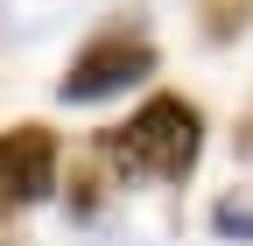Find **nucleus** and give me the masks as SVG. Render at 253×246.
<instances>
[{"label": "nucleus", "instance_id": "7", "mask_svg": "<svg viewBox=\"0 0 253 246\" xmlns=\"http://www.w3.org/2000/svg\"><path fill=\"white\" fill-rule=\"evenodd\" d=\"M106 246H134V239H106Z\"/></svg>", "mask_w": 253, "mask_h": 246}, {"label": "nucleus", "instance_id": "3", "mask_svg": "<svg viewBox=\"0 0 253 246\" xmlns=\"http://www.w3.org/2000/svg\"><path fill=\"white\" fill-rule=\"evenodd\" d=\"M56 190V134L49 127H7L0 134V211L42 204Z\"/></svg>", "mask_w": 253, "mask_h": 246}, {"label": "nucleus", "instance_id": "4", "mask_svg": "<svg viewBox=\"0 0 253 246\" xmlns=\"http://www.w3.org/2000/svg\"><path fill=\"white\" fill-rule=\"evenodd\" d=\"M211 232L253 246V190H225V197H218V204H211Z\"/></svg>", "mask_w": 253, "mask_h": 246}, {"label": "nucleus", "instance_id": "6", "mask_svg": "<svg viewBox=\"0 0 253 246\" xmlns=\"http://www.w3.org/2000/svg\"><path fill=\"white\" fill-rule=\"evenodd\" d=\"M239 148H253V120H246V134H239Z\"/></svg>", "mask_w": 253, "mask_h": 246}, {"label": "nucleus", "instance_id": "5", "mask_svg": "<svg viewBox=\"0 0 253 246\" xmlns=\"http://www.w3.org/2000/svg\"><path fill=\"white\" fill-rule=\"evenodd\" d=\"M246 21H253V0H211V7H204V36L211 42H232Z\"/></svg>", "mask_w": 253, "mask_h": 246}, {"label": "nucleus", "instance_id": "2", "mask_svg": "<svg viewBox=\"0 0 253 246\" xmlns=\"http://www.w3.org/2000/svg\"><path fill=\"white\" fill-rule=\"evenodd\" d=\"M148 71H155V42L141 36V28H106L99 42H84V49L71 56L56 99H63V106H99V99L126 91V84L148 78Z\"/></svg>", "mask_w": 253, "mask_h": 246}, {"label": "nucleus", "instance_id": "1", "mask_svg": "<svg viewBox=\"0 0 253 246\" xmlns=\"http://www.w3.org/2000/svg\"><path fill=\"white\" fill-rule=\"evenodd\" d=\"M99 155L120 176H148V183H183L204 155V120L190 99H148L126 127L99 134Z\"/></svg>", "mask_w": 253, "mask_h": 246}]
</instances>
